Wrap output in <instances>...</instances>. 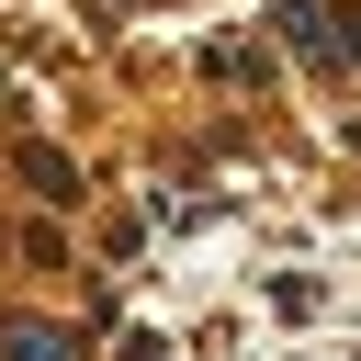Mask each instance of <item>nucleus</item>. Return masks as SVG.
<instances>
[{"instance_id":"f03ea898","label":"nucleus","mask_w":361,"mask_h":361,"mask_svg":"<svg viewBox=\"0 0 361 361\" xmlns=\"http://www.w3.org/2000/svg\"><path fill=\"white\" fill-rule=\"evenodd\" d=\"M0 350L11 361H79V338H56V327H0Z\"/></svg>"},{"instance_id":"20e7f679","label":"nucleus","mask_w":361,"mask_h":361,"mask_svg":"<svg viewBox=\"0 0 361 361\" xmlns=\"http://www.w3.org/2000/svg\"><path fill=\"white\" fill-rule=\"evenodd\" d=\"M338 56H361V0H338Z\"/></svg>"},{"instance_id":"f257e3e1","label":"nucleus","mask_w":361,"mask_h":361,"mask_svg":"<svg viewBox=\"0 0 361 361\" xmlns=\"http://www.w3.org/2000/svg\"><path fill=\"white\" fill-rule=\"evenodd\" d=\"M282 34H293V45H305V56H316V68H327V56H338V23H327V11H316V0H282Z\"/></svg>"},{"instance_id":"7ed1b4c3","label":"nucleus","mask_w":361,"mask_h":361,"mask_svg":"<svg viewBox=\"0 0 361 361\" xmlns=\"http://www.w3.org/2000/svg\"><path fill=\"white\" fill-rule=\"evenodd\" d=\"M23 180H34V192H45V203H68V192H79V180H68V158H45V147H34V158H23Z\"/></svg>"}]
</instances>
